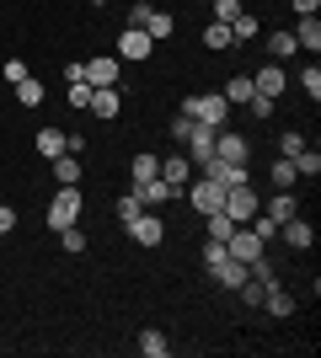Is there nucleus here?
I'll return each instance as SVG.
<instances>
[{"label":"nucleus","mask_w":321,"mask_h":358,"mask_svg":"<svg viewBox=\"0 0 321 358\" xmlns=\"http://www.w3.org/2000/svg\"><path fill=\"white\" fill-rule=\"evenodd\" d=\"M183 113L193 123H209V129H225L230 123V102L220 91H199V96H183Z\"/></svg>","instance_id":"obj_1"},{"label":"nucleus","mask_w":321,"mask_h":358,"mask_svg":"<svg viewBox=\"0 0 321 358\" xmlns=\"http://www.w3.org/2000/svg\"><path fill=\"white\" fill-rule=\"evenodd\" d=\"M183 193H187V203H193L199 214H214V209H225V187H220L214 177H199V171H193V182H187Z\"/></svg>","instance_id":"obj_2"},{"label":"nucleus","mask_w":321,"mask_h":358,"mask_svg":"<svg viewBox=\"0 0 321 358\" xmlns=\"http://www.w3.org/2000/svg\"><path fill=\"white\" fill-rule=\"evenodd\" d=\"M76 220H80V187H59L54 203H48V230L59 236V230H70Z\"/></svg>","instance_id":"obj_3"},{"label":"nucleus","mask_w":321,"mask_h":358,"mask_svg":"<svg viewBox=\"0 0 321 358\" xmlns=\"http://www.w3.org/2000/svg\"><path fill=\"white\" fill-rule=\"evenodd\" d=\"M262 209V198H257V187L252 182H241V187H225V214L236 224H252V214Z\"/></svg>","instance_id":"obj_4"},{"label":"nucleus","mask_w":321,"mask_h":358,"mask_svg":"<svg viewBox=\"0 0 321 358\" xmlns=\"http://www.w3.org/2000/svg\"><path fill=\"white\" fill-rule=\"evenodd\" d=\"M246 155H252V139L246 134H236V129H220L214 134V161H225V166H246Z\"/></svg>","instance_id":"obj_5"},{"label":"nucleus","mask_w":321,"mask_h":358,"mask_svg":"<svg viewBox=\"0 0 321 358\" xmlns=\"http://www.w3.org/2000/svg\"><path fill=\"white\" fill-rule=\"evenodd\" d=\"M123 230H129V241H139V246H161V241H166V224H161V214H150V209H139Z\"/></svg>","instance_id":"obj_6"},{"label":"nucleus","mask_w":321,"mask_h":358,"mask_svg":"<svg viewBox=\"0 0 321 358\" xmlns=\"http://www.w3.org/2000/svg\"><path fill=\"white\" fill-rule=\"evenodd\" d=\"M225 252L236 257V262H257L268 246L257 241V230H252V224H236V230H230V241H225Z\"/></svg>","instance_id":"obj_7"},{"label":"nucleus","mask_w":321,"mask_h":358,"mask_svg":"<svg viewBox=\"0 0 321 358\" xmlns=\"http://www.w3.org/2000/svg\"><path fill=\"white\" fill-rule=\"evenodd\" d=\"M214 134H220V129H209V123H193V134L183 139V145H187V161H193V171H199L204 161H214Z\"/></svg>","instance_id":"obj_8"},{"label":"nucleus","mask_w":321,"mask_h":358,"mask_svg":"<svg viewBox=\"0 0 321 358\" xmlns=\"http://www.w3.org/2000/svg\"><path fill=\"white\" fill-rule=\"evenodd\" d=\"M150 38H145V32H139V27H123V38H118V59L123 64H145V59H150Z\"/></svg>","instance_id":"obj_9"},{"label":"nucleus","mask_w":321,"mask_h":358,"mask_svg":"<svg viewBox=\"0 0 321 358\" xmlns=\"http://www.w3.org/2000/svg\"><path fill=\"white\" fill-rule=\"evenodd\" d=\"M118 54H97V59H86V86H118Z\"/></svg>","instance_id":"obj_10"},{"label":"nucleus","mask_w":321,"mask_h":358,"mask_svg":"<svg viewBox=\"0 0 321 358\" xmlns=\"http://www.w3.org/2000/svg\"><path fill=\"white\" fill-rule=\"evenodd\" d=\"M278 236L290 241L294 252H311V246H316V224H311V220H300V214H294V220H284V224H278Z\"/></svg>","instance_id":"obj_11"},{"label":"nucleus","mask_w":321,"mask_h":358,"mask_svg":"<svg viewBox=\"0 0 321 358\" xmlns=\"http://www.w3.org/2000/svg\"><path fill=\"white\" fill-rule=\"evenodd\" d=\"M161 182H166L171 193L183 198V187L193 182V161H187V155H171V161H161Z\"/></svg>","instance_id":"obj_12"},{"label":"nucleus","mask_w":321,"mask_h":358,"mask_svg":"<svg viewBox=\"0 0 321 358\" xmlns=\"http://www.w3.org/2000/svg\"><path fill=\"white\" fill-rule=\"evenodd\" d=\"M118 107H123V91L118 86H92V107L86 113H97V118H118Z\"/></svg>","instance_id":"obj_13"},{"label":"nucleus","mask_w":321,"mask_h":358,"mask_svg":"<svg viewBox=\"0 0 321 358\" xmlns=\"http://www.w3.org/2000/svg\"><path fill=\"white\" fill-rule=\"evenodd\" d=\"M32 145H38V155H43V161H59L64 150H70V134H64V129H38V139H32Z\"/></svg>","instance_id":"obj_14"},{"label":"nucleus","mask_w":321,"mask_h":358,"mask_svg":"<svg viewBox=\"0 0 321 358\" xmlns=\"http://www.w3.org/2000/svg\"><path fill=\"white\" fill-rule=\"evenodd\" d=\"M252 86H257L262 96H273V102H278V91L290 86V80H284V64H262V70L252 75Z\"/></svg>","instance_id":"obj_15"},{"label":"nucleus","mask_w":321,"mask_h":358,"mask_svg":"<svg viewBox=\"0 0 321 358\" xmlns=\"http://www.w3.org/2000/svg\"><path fill=\"white\" fill-rule=\"evenodd\" d=\"M54 177H59V187H80L86 166H80V155H76V150H64L59 161H54Z\"/></svg>","instance_id":"obj_16"},{"label":"nucleus","mask_w":321,"mask_h":358,"mask_svg":"<svg viewBox=\"0 0 321 358\" xmlns=\"http://www.w3.org/2000/svg\"><path fill=\"white\" fill-rule=\"evenodd\" d=\"M268 182H273V193H294L300 171H294V161H290V155H278V161L268 166Z\"/></svg>","instance_id":"obj_17"},{"label":"nucleus","mask_w":321,"mask_h":358,"mask_svg":"<svg viewBox=\"0 0 321 358\" xmlns=\"http://www.w3.org/2000/svg\"><path fill=\"white\" fill-rule=\"evenodd\" d=\"M220 96H225L230 107H246V102H252V96H257V86H252V75H230Z\"/></svg>","instance_id":"obj_18"},{"label":"nucleus","mask_w":321,"mask_h":358,"mask_svg":"<svg viewBox=\"0 0 321 358\" xmlns=\"http://www.w3.org/2000/svg\"><path fill=\"white\" fill-rule=\"evenodd\" d=\"M134 193H139V203H145V209H161V203H171V198H177V193H171V187H166V182H161V177L139 182Z\"/></svg>","instance_id":"obj_19"},{"label":"nucleus","mask_w":321,"mask_h":358,"mask_svg":"<svg viewBox=\"0 0 321 358\" xmlns=\"http://www.w3.org/2000/svg\"><path fill=\"white\" fill-rule=\"evenodd\" d=\"M294 48H306L311 59H316V48H321V22H316V16H300V27H294Z\"/></svg>","instance_id":"obj_20"},{"label":"nucleus","mask_w":321,"mask_h":358,"mask_svg":"<svg viewBox=\"0 0 321 358\" xmlns=\"http://www.w3.org/2000/svg\"><path fill=\"white\" fill-rule=\"evenodd\" d=\"M257 310H268V315H278V321H284V315H294V299L284 294L278 284H268V289H262V305H257Z\"/></svg>","instance_id":"obj_21"},{"label":"nucleus","mask_w":321,"mask_h":358,"mask_svg":"<svg viewBox=\"0 0 321 358\" xmlns=\"http://www.w3.org/2000/svg\"><path fill=\"white\" fill-rule=\"evenodd\" d=\"M139 353H145V358H166V353H171V343H166V331H155V327H145V331H139Z\"/></svg>","instance_id":"obj_22"},{"label":"nucleus","mask_w":321,"mask_h":358,"mask_svg":"<svg viewBox=\"0 0 321 358\" xmlns=\"http://www.w3.org/2000/svg\"><path fill=\"white\" fill-rule=\"evenodd\" d=\"M204 48H214V54L236 48V38H230V22H209V27H204Z\"/></svg>","instance_id":"obj_23"},{"label":"nucleus","mask_w":321,"mask_h":358,"mask_svg":"<svg viewBox=\"0 0 321 358\" xmlns=\"http://www.w3.org/2000/svg\"><path fill=\"white\" fill-rule=\"evenodd\" d=\"M294 214H300V203H294V193H273V198H268V220H273V224L294 220Z\"/></svg>","instance_id":"obj_24"},{"label":"nucleus","mask_w":321,"mask_h":358,"mask_svg":"<svg viewBox=\"0 0 321 358\" xmlns=\"http://www.w3.org/2000/svg\"><path fill=\"white\" fill-rule=\"evenodd\" d=\"M257 32H262V22H257V16H252V11H241V16H236V22H230V38H236V48H241V43H252Z\"/></svg>","instance_id":"obj_25"},{"label":"nucleus","mask_w":321,"mask_h":358,"mask_svg":"<svg viewBox=\"0 0 321 358\" xmlns=\"http://www.w3.org/2000/svg\"><path fill=\"white\" fill-rule=\"evenodd\" d=\"M171 27H177V22H171L166 11H150V16H145V27H139V32H145L150 43H161V38H171Z\"/></svg>","instance_id":"obj_26"},{"label":"nucleus","mask_w":321,"mask_h":358,"mask_svg":"<svg viewBox=\"0 0 321 358\" xmlns=\"http://www.w3.org/2000/svg\"><path fill=\"white\" fill-rule=\"evenodd\" d=\"M294 171L316 182V177H321V150H316V145H306V150H300V155H294Z\"/></svg>","instance_id":"obj_27"},{"label":"nucleus","mask_w":321,"mask_h":358,"mask_svg":"<svg viewBox=\"0 0 321 358\" xmlns=\"http://www.w3.org/2000/svg\"><path fill=\"white\" fill-rule=\"evenodd\" d=\"M268 54H273V64H284L294 54V32H268Z\"/></svg>","instance_id":"obj_28"},{"label":"nucleus","mask_w":321,"mask_h":358,"mask_svg":"<svg viewBox=\"0 0 321 358\" xmlns=\"http://www.w3.org/2000/svg\"><path fill=\"white\" fill-rule=\"evenodd\" d=\"M209 220V241H230V230H236V220H230L225 209H214V214H204Z\"/></svg>","instance_id":"obj_29"},{"label":"nucleus","mask_w":321,"mask_h":358,"mask_svg":"<svg viewBox=\"0 0 321 358\" xmlns=\"http://www.w3.org/2000/svg\"><path fill=\"white\" fill-rule=\"evenodd\" d=\"M16 102L38 107V102H43V80H32V75H27V80H16Z\"/></svg>","instance_id":"obj_30"},{"label":"nucleus","mask_w":321,"mask_h":358,"mask_svg":"<svg viewBox=\"0 0 321 358\" xmlns=\"http://www.w3.org/2000/svg\"><path fill=\"white\" fill-rule=\"evenodd\" d=\"M306 145H311V139L300 134V129H284V134H278V155H290V161H294V155H300Z\"/></svg>","instance_id":"obj_31"},{"label":"nucleus","mask_w":321,"mask_h":358,"mask_svg":"<svg viewBox=\"0 0 321 358\" xmlns=\"http://www.w3.org/2000/svg\"><path fill=\"white\" fill-rule=\"evenodd\" d=\"M150 177H161V161L139 150V155H134V187H139V182H150Z\"/></svg>","instance_id":"obj_32"},{"label":"nucleus","mask_w":321,"mask_h":358,"mask_svg":"<svg viewBox=\"0 0 321 358\" xmlns=\"http://www.w3.org/2000/svg\"><path fill=\"white\" fill-rule=\"evenodd\" d=\"M59 246H64V252H70V257H80V252H86V236H80V224H70V230H59Z\"/></svg>","instance_id":"obj_33"},{"label":"nucleus","mask_w":321,"mask_h":358,"mask_svg":"<svg viewBox=\"0 0 321 358\" xmlns=\"http://www.w3.org/2000/svg\"><path fill=\"white\" fill-rule=\"evenodd\" d=\"M300 86H306V96H311V102H321V70H316V64H306Z\"/></svg>","instance_id":"obj_34"},{"label":"nucleus","mask_w":321,"mask_h":358,"mask_svg":"<svg viewBox=\"0 0 321 358\" xmlns=\"http://www.w3.org/2000/svg\"><path fill=\"white\" fill-rule=\"evenodd\" d=\"M241 16V0H214V22H236Z\"/></svg>","instance_id":"obj_35"},{"label":"nucleus","mask_w":321,"mask_h":358,"mask_svg":"<svg viewBox=\"0 0 321 358\" xmlns=\"http://www.w3.org/2000/svg\"><path fill=\"white\" fill-rule=\"evenodd\" d=\"M139 209H145V203H139V193H129V198H118V220H123V224L134 220V214H139Z\"/></svg>","instance_id":"obj_36"},{"label":"nucleus","mask_w":321,"mask_h":358,"mask_svg":"<svg viewBox=\"0 0 321 358\" xmlns=\"http://www.w3.org/2000/svg\"><path fill=\"white\" fill-rule=\"evenodd\" d=\"M150 11H155L150 0H134V6H129V27H145V16H150Z\"/></svg>","instance_id":"obj_37"},{"label":"nucleus","mask_w":321,"mask_h":358,"mask_svg":"<svg viewBox=\"0 0 321 358\" xmlns=\"http://www.w3.org/2000/svg\"><path fill=\"white\" fill-rule=\"evenodd\" d=\"M246 107H252V118H273V96H262V91H257Z\"/></svg>","instance_id":"obj_38"},{"label":"nucleus","mask_w":321,"mask_h":358,"mask_svg":"<svg viewBox=\"0 0 321 358\" xmlns=\"http://www.w3.org/2000/svg\"><path fill=\"white\" fill-rule=\"evenodd\" d=\"M70 107H80V113L92 107V86H86V80H80V86H70Z\"/></svg>","instance_id":"obj_39"},{"label":"nucleus","mask_w":321,"mask_h":358,"mask_svg":"<svg viewBox=\"0 0 321 358\" xmlns=\"http://www.w3.org/2000/svg\"><path fill=\"white\" fill-rule=\"evenodd\" d=\"M0 75H6V80H11V86H16V80H27V64H22V59H6V70H0Z\"/></svg>","instance_id":"obj_40"},{"label":"nucleus","mask_w":321,"mask_h":358,"mask_svg":"<svg viewBox=\"0 0 321 358\" xmlns=\"http://www.w3.org/2000/svg\"><path fill=\"white\" fill-rule=\"evenodd\" d=\"M171 134H177V145H183V139L193 134V118H187V113H177V123H171Z\"/></svg>","instance_id":"obj_41"},{"label":"nucleus","mask_w":321,"mask_h":358,"mask_svg":"<svg viewBox=\"0 0 321 358\" xmlns=\"http://www.w3.org/2000/svg\"><path fill=\"white\" fill-rule=\"evenodd\" d=\"M16 230V214H11V203H0V236H11Z\"/></svg>","instance_id":"obj_42"},{"label":"nucleus","mask_w":321,"mask_h":358,"mask_svg":"<svg viewBox=\"0 0 321 358\" xmlns=\"http://www.w3.org/2000/svg\"><path fill=\"white\" fill-rule=\"evenodd\" d=\"M290 6H294L300 16H316V11H321V0H290Z\"/></svg>","instance_id":"obj_43"},{"label":"nucleus","mask_w":321,"mask_h":358,"mask_svg":"<svg viewBox=\"0 0 321 358\" xmlns=\"http://www.w3.org/2000/svg\"><path fill=\"white\" fill-rule=\"evenodd\" d=\"M92 6H97V11H102V6H107V0H92Z\"/></svg>","instance_id":"obj_44"}]
</instances>
